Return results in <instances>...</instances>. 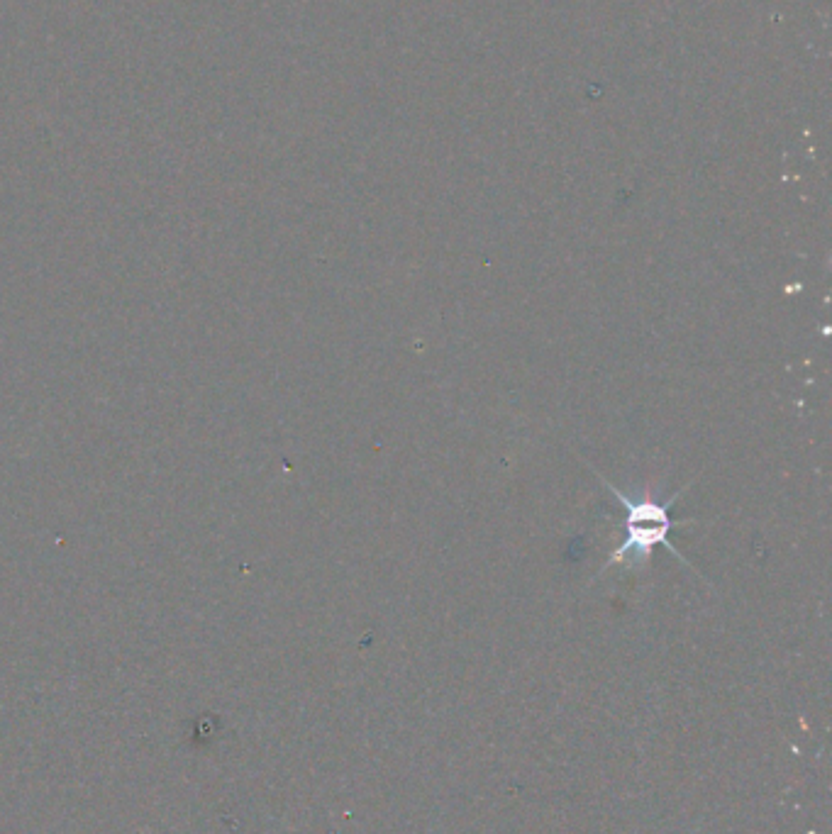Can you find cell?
<instances>
[{
    "mask_svg": "<svg viewBox=\"0 0 832 834\" xmlns=\"http://www.w3.org/2000/svg\"><path fill=\"white\" fill-rule=\"evenodd\" d=\"M601 481L606 483L608 491L613 493V498L618 500L620 505L625 508V539L620 547L613 549V554L608 556L606 566H603V571L608 569V566H615V564H625V561H630V566H642L650 561L652 556V549L654 547H667L671 556H676V559L684 561V556L679 554V549L671 544V530H674V525H693L696 520H686V522H674V517H671V505L676 503V500L681 498V493H676L674 498H669L667 503H659V500H652V498H632L628 496L625 491H620L618 486H613V483H608L606 478L601 476Z\"/></svg>",
    "mask_w": 832,
    "mask_h": 834,
    "instance_id": "obj_1",
    "label": "cell"
}]
</instances>
